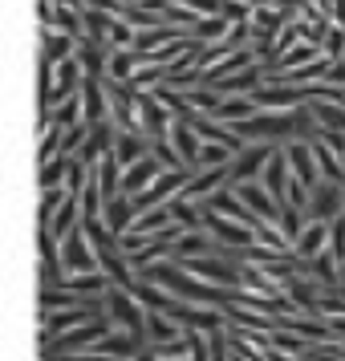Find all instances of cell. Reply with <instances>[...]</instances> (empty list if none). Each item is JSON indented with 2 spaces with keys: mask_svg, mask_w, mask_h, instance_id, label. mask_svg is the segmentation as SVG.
I'll return each instance as SVG.
<instances>
[{
  "mask_svg": "<svg viewBox=\"0 0 345 361\" xmlns=\"http://www.w3.org/2000/svg\"><path fill=\"white\" fill-rule=\"evenodd\" d=\"M106 317L114 321V329H122V333H143L147 337V317L150 309H143V300L131 293V288H110L106 293Z\"/></svg>",
  "mask_w": 345,
  "mask_h": 361,
  "instance_id": "6da1fadb",
  "label": "cell"
},
{
  "mask_svg": "<svg viewBox=\"0 0 345 361\" xmlns=\"http://www.w3.org/2000/svg\"><path fill=\"white\" fill-rule=\"evenodd\" d=\"M85 272H102L98 268V252L90 244L85 228H78L73 235L61 240V280L66 276H85Z\"/></svg>",
  "mask_w": 345,
  "mask_h": 361,
  "instance_id": "7a4b0ae2",
  "label": "cell"
},
{
  "mask_svg": "<svg viewBox=\"0 0 345 361\" xmlns=\"http://www.w3.org/2000/svg\"><path fill=\"white\" fill-rule=\"evenodd\" d=\"M284 154H289V171H293V179H301L309 191H317L325 175H321V163H317V154H313V142L309 138H296V142H284Z\"/></svg>",
  "mask_w": 345,
  "mask_h": 361,
  "instance_id": "3957f363",
  "label": "cell"
},
{
  "mask_svg": "<svg viewBox=\"0 0 345 361\" xmlns=\"http://www.w3.org/2000/svg\"><path fill=\"white\" fill-rule=\"evenodd\" d=\"M277 154V147L272 142H248L236 159H231V187H240V183H252L264 175V166H268V159Z\"/></svg>",
  "mask_w": 345,
  "mask_h": 361,
  "instance_id": "277c9868",
  "label": "cell"
},
{
  "mask_svg": "<svg viewBox=\"0 0 345 361\" xmlns=\"http://www.w3.org/2000/svg\"><path fill=\"white\" fill-rule=\"evenodd\" d=\"M231 191L240 195V203H244V207L256 215L260 224H280V203L268 195V191H264V183H260V179L240 183V187H231Z\"/></svg>",
  "mask_w": 345,
  "mask_h": 361,
  "instance_id": "5b68a950",
  "label": "cell"
},
{
  "mask_svg": "<svg viewBox=\"0 0 345 361\" xmlns=\"http://www.w3.org/2000/svg\"><path fill=\"white\" fill-rule=\"evenodd\" d=\"M167 138H171V147L179 150V159L187 163V171L195 175V163H199V150H203V138H199V130H195V122H191V114H187V118H175Z\"/></svg>",
  "mask_w": 345,
  "mask_h": 361,
  "instance_id": "8992f818",
  "label": "cell"
},
{
  "mask_svg": "<svg viewBox=\"0 0 345 361\" xmlns=\"http://www.w3.org/2000/svg\"><path fill=\"white\" fill-rule=\"evenodd\" d=\"M159 175H163V163L155 159V154H147L143 163H134L122 171V195L134 199V195H143V191H150L155 183H159Z\"/></svg>",
  "mask_w": 345,
  "mask_h": 361,
  "instance_id": "52a82bcc",
  "label": "cell"
},
{
  "mask_svg": "<svg viewBox=\"0 0 345 361\" xmlns=\"http://www.w3.org/2000/svg\"><path fill=\"white\" fill-rule=\"evenodd\" d=\"M187 337H191V329H183L175 317H167V312H150V317H147V341H150V349L183 345Z\"/></svg>",
  "mask_w": 345,
  "mask_h": 361,
  "instance_id": "ba28073f",
  "label": "cell"
},
{
  "mask_svg": "<svg viewBox=\"0 0 345 361\" xmlns=\"http://www.w3.org/2000/svg\"><path fill=\"white\" fill-rule=\"evenodd\" d=\"M325 252H329V224L309 219V224H305V231L296 235L293 256H296V260H305V264H313V260H321Z\"/></svg>",
  "mask_w": 345,
  "mask_h": 361,
  "instance_id": "9c48e42d",
  "label": "cell"
},
{
  "mask_svg": "<svg viewBox=\"0 0 345 361\" xmlns=\"http://www.w3.org/2000/svg\"><path fill=\"white\" fill-rule=\"evenodd\" d=\"M138 122H143V134H147V138H167L175 114H171L167 106H159L155 94H143V98H138Z\"/></svg>",
  "mask_w": 345,
  "mask_h": 361,
  "instance_id": "30bf717a",
  "label": "cell"
},
{
  "mask_svg": "<svg viewBox=\"0 0 345 361\" xmlns=\"http://www.w3.org/2000/svg\"><path fill=\"white\" fill-rule=\"evenodd\" d=\"M41 41H45V53H41V66H61V61H73L78 57V37L57 33V29H41Z\"/></svg>",
  "mask_w": 345,
  "mask_h": 361,
  "instance_id": "8fae6325",
  "label": "cell"
},
{
  "mask_svg": "<svg viewBox=\"0 0 345 361\" xmlns=\"http://www.w3.org/2000/svg\"><path fill=\"white\" fill-rule=\"evenodd\" d=\"M150 147H155V138H147V134H114V154L118 163H122V171L126 166H134V163H143L150 154Z\"/></svg>",
  "mask_w": 345,
  "mask_h": 361,
  "instance_id": "7c38bea8",
  "label": "cell"
},
{
  "mask_svg": "<svg viewBox=\"0 0 345 361\" xmlns=\"http://www.w3.org/2000/svg\"><path fill=\"white\" fill-rule=\"evenodd\" d=\"M134 219H138V212H134V203L126 195L114 199V203H106V215H102V228L110 231L114 240H122L126 231L134 228Z\"/></svg>",
  "mask_w": 345,
  "mask_h": 361,
  "instance_id": "4fadbf2b",
  "label": "cell"
},
{
  "mask_svg": "<svg viewBox=\"0 0 345 361\" xmlns=\"http://www.w3.org/2000/svg\"><path fill=\"white\" fill-rule=\"evenodd\" d=\"M78 61H82L85 78H98V82H106V69H110V45L82 41V45H78Z\"/></svg>",
  "mask_w": 345,
  "mask_h": 361,
  "instance_id": "5bb4252c",
  "label": "cell"
},
{
  "mask_svg": "<svg viewBox=\"0 0 345 361\" xmlns=\"http://www.w3.org/2000/svg\"><path fill=\"white\" fill-rule=\"evenodd\" d=\"M167 228H175V212L171 207H150V212H143L134 219L131 235H163Z\"/></svg>",
  "mask_w": 345,
  "mask_h": 361,
  "instance_id": "9a60e30c",
  "label": "cell"
},
{
  "mask_svg": "<svg viewBox=\"0 0 345 361\" xmlns=\"http://www.w3.org/2000/svg\"><path fill=\"white\" fill-rule=\"evenodd\" d=\"M313 118L321 134H345V106H333V102H309Z\"/></svg>",
  "mask_w": 345,
  "mask_h": 361,
  "instance_id": "2e32d148",
  "label": "cell"
},
{
  "mask_svg": "<svg viewBox=\"0 0 345 361\" xmlns=\"http://www.w3.org/2000/svg\"><path fill=\"white\" fill-rule=\"evenodd\" d=\"M228 33H231V20H224V17H199V25L191 29V37H195L203 49H207V45H219V41H228Z\"/></svg>",
  "mask_w": 345,
  "mask_h": 361,
  "instance_id": "e0dca14e",
  "label": "cell"
},
{
  "mask_svg": "<svg viewBox=\"0 0 345 361\" xmlns=\"http://www.w3.org/2000/svg\"><path fill=\"white\" fill-rule=\"evenodd\" d=\"M69 171H73V159H53V163L41 166V191H57V187H66L69 183Z\"/></svg>",
  "mask_w": 345,
  "mask_h": 361,
  "instance_id": "ac0fdd59",
  "label": "cell"
},
{
  "mask_svg": "<svg viewBox=\"0 0 345 361\" xmlns=\"http://www.w3.org/2000/svg\"><path fill=\"white\" fill-rule=\"evenodd\" d=\"M114 20L110 13H98V8H85V37L82 41H98V45H106V37H110V29H114Z\"/></svg>",
  "mask_w": 345,
  "mask_h": 361,
  "instance_id": "d6986e66",
  "label": "cell"
},
{
  "mask_svg": "<svg viewBox=\"0 0 345 361\" xmlns=\"http://www.w3.org/2000/svg\"><path fill=\"white\" fill-rule=\"evenodd\" d=\"M231 154L228 147H219V142H203V150H199V163H195V175L199 171H219V166H231Z\"/></svg>",
  "mask_w": 345,
  "mask_h": 361,
  "instance_id": "ffe728a7",
  "label": "cell"
},
{
  "mask_svg": "<svg viewBox=\"0 0 345 361\" xmlns=\"http://www.w3.org/2000/svg\"><path fill=\"white\" fill-rule=\"evenodd\" d=\"M150 154L163 163V171H187V163L179 159V150L171 147V138H155V147H150Z\"/></svg>",
  "mask_w": 345,
  "mask_h": 361,
  "instance_id": "44dd1931",
  "label": "cell"
},
{
  "mask_svg": "<svg viewBox=\"0 0 345 361\" xmlns=\"http://www.w3.org/2000/svg\"><path fill=\"white\" fill-rule=\"evenodd\" d=\"M183 8H191L195 17H219L224 13V0H175Z\"/></svg>",
  "mask_w": 345,
  "mask_h": 361,
  "instance_id": "7402d4cb",
  "label": "cell"
},
{
  "mask_svg": "<svg viewBox=\"0 0 345 361\" xmlns=\"http://www.w3.org/2000/svg\"><path fill=\"white\" fill-rule=\"evenodd\" d=\"M244 4H252V8H264V4H272V0H244Z\"/></svg>",
  "mask_w": 345,
  "mask_h": 361,
  "instance_id": "603a6c76",
  "label": "cell"
}]
</instances>
